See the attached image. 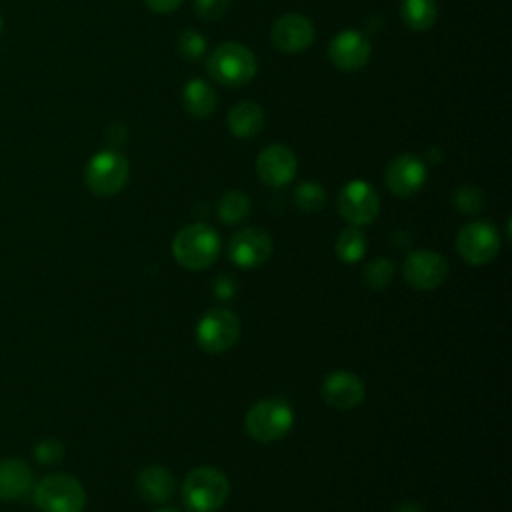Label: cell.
I'll return each instance as SVG.
<instances>
[{"instance_id":"cell-1","label":"cell","mask_w":512,"mask_h":512,"mask_svg":"<svg viewBox=\"0 0 512 512\" xmlns=\"http://www.w3.org/2000/svg\"><path fill=\"white\" fill-rule=\"evenodd\" d=\"M220 254L218 232L202 222L184 226L172 240L174 260L188 270H204L216 262Z\"/></svg>"},{"instance_id":"cell-2","label":"cell","mask_w":512,"mask_h":512,"mask_svg":"<svg viewBox=\"0 0 512 512\" xmlns=\"http://www.w3.org/2000/svg\"><path fill=\"white\" fill-rule=\"evenodd\" d=\"M230 494L228 478L212 468L200 466L188 472L182 484V498L194 512H214L222 508Z\"/></svg>"},{"instance_id":"cell-3","label":"cell","mask_w":512,"mask_h":512,"mask_svg":"<svg viewBox=\"0 0 512 512\" xmlns=\"http://www.w3.org/2000/svg\"><path fill=\"white\" fill-rule=\"evenodd\" d=\"M206 70L224 86H242L256 74V56L244 44L224 42L208 56Z\"/></svg>"},{"instance_id":"cell-4","label":"cell","mask_w":512,"mask_h":512,"mask_svg":"<svg viewBox=\"0 0 512 512\" xmlns=\"http://www.w3.org/2000/svg\"><path fill=\"white\" fill-rule=\"evenodd\" d=\"M294 424L292 406L282 398H266L256 402L246 418L244 428L258 442H276L290 432Z\"/></svg>"},{"instance_id":"cell-5","label":"cell","mask_w":512,"mask_h":512,"mask_svg":"<svg viewBox=\"0 0 512 512\" xmlns=\"http://www.w3.org/2000/svg\"><path fill=\"white\" fill-rule=\"evenodd\" d=\"M32 498L40 512H82L86 506V492L70 474L44 476L34 486Z\"/></svg>"},{"instance_id":"cell-6","label":"cell","mask_w":512,"mask_h":512,"mask_svg":"<svg viewBox=\"0 0 512 512\" xmlns=\"http://www.w3.org/2000/svg\"><path fill=\"white\" fill-rule=\"evenodd\" d=\"M130 164L116 150H100L90 158L84 170L86 186L98 196H112L128 182Z\"/></svg>"},{"instance_id":"cell-7","label":"cell","mask_w":512,"mask_h":512,"mask_svg":"<svg viewBox=\"0 0 512 512\" xmlns=\"http://www.w3.org/2000/svg\"><path fill=\"white\" fill-rule=\"evenodd\" d=\"M240 336V320L228 308L208 310L196 326V342L210 354L226 352Z\"/></svg>"},{"instance_id":"cell-8","label":"cell","mask_w":512,"mask_h":512,"mask_svg":"<svg viewBox=\"0 0 512 512\" xmlns=\"http://www.w3.org/2000/svg\"><path fill=\"white\" fill-rule=\"evenodd\" d=\"M338 212L350 226L370 224L380 212L378 192L366 180H352L338 194Z\"/></svg>"},{"instance_id":"cell-9","label":"cell","mask_w":512,"mask_h":512,"mask_svg":"<svg viewBox=\"0 0 512 512\" xmlns=\"http://www.w3.org/2000/svg\"><path fill=\"white\" fill-rule=\"evenodd\" d=\"M458 254L472 266H480L496 258L500 250L498 230L484 220L470 222L460 228L456 238Z\"/></svg>"},{"instance_id":"cell-10","label":"cell","mask_w":512,"mask_h":512,"mask_svg":"<svg viewBox=\"0 0 512 512\" xmlns=\"http://www.w3.org/2000/svg\"><path fill=\"white\" fill-rule=\"evenodd\" d=\"M448 262L430 250H416L404 262V278L416 290H434L448 278Z\"/></svg>"},{"instance_id":"cell-11","label":"cell","mask_w":512,"mask_h":512,"mask_svg":"<svg viewBox=\"0 0 512 512\" xmlns=\"http://www.w3.org/2000/svg\"><path fill=\"white\" fill-rule=\"evenodd\" d=\"M272 254V238L262 228H244L230 238L228 256L240 268L262 266Z\"/></svg>"},{"instance_id":"cell-12","label":"cell","mask_w":512,"mask_h":512,"mask_svg":"<svg viewBox=\"0 0 512 512\" xmlns=\"http://www.w3.org/2000/svg\"><path fill=\"white\" fill-rule=\"evenodd\" d=\"M328 54L336 68L354 72L366 66L370 58V42L360 30H342L330 40Z\"/></svg>"},{"instance_id":"cell-13","label":"cell","mask_w":512,"mask_h":512,"mask_svg":"<svg viewBox=\"0 0 512 512\" xmlns=\"http://www.w3.org/2000/svg\"><path fill=\"white\" fill-rule=\"evenodd\" d=\"M296 156L282 144L266 146L256 158V172L268 186H286L296 176Z\"/></svg>"},{"instance_id":"cell-14","label":"cell","mask_w":512,"mask_h":512,"mask_svg":"<svg viewBox=\"0 0 512 512\" xmlns=\"http://www.w3.org/2000/svg\"><path fill=\"white\" fill-rule=\"evenodd\" d=\"M426 180V166L414 154L396 156L386 168V184L394 196L408 198L416 194Z\"/></svg>"},{"instance_id":"cell-15","label":"cell","mask_w":512,"mask_h":512,"mask_svg":"<svg viewBox=\"0 0 512 512\" xmlns=\"http://www.w3.org/2000/svg\"><path fill=\"white\" fill-rule=\"evenodd\" d=\"M272 42L282 52H302L314 40V26L302 14H284L272 26Z\"/></svg>"},{"instance_id":"cell-16","label":"cell","mask_w":512,"mask_h":512,"mask_svg":"<svg viewBox=\"0 0 512 512\" xmlns=\"http://www.w3.org/2000/svg\"><path fill=\"white\" fill-rule=\"evenodd\" d=\"M322 398L336 410H352L364 398V384L354 372L336 370L326 376L322 384Z\"/></svg>"},{"instance_id":"cell-17","label":"cell","mask_w":512,"mask_h":512,"mask_svg":"<svg viewBox=\"0 0 512 512\" xmlns=\"http://www.w3.org/2000/svg\"><path fill=\"white\" fill-rule=\"evenodd\" d=\"M32 470L20 458L0 460V498L18 500L32 490Z\"/></svg>"},{"instance_id":"cell-18","label":"cell","mask_w":512,"mask_h":512,"mask_svg":"<svg viewBox=\"0 0 512 512\" xmlns=\"http://www.w3.org/2000/svg\"><path fill=\"white\" fill-rule=\"evenodd\" d=\"M136 486L148 502H166L174 494V478L164 466H146L138 472Z\"/></svg>"},{"instance_id":"cell-19","label":"cell","mask_w":512,"mask_h":512,"mask_svg":"<svg viewBox=\"0 0 512 512\" xmlns=\"http://www.w3.org/2000/svg\"><path fill=\"white\" fill-rule=\"evenodd\" d=\"M264 126V112L254 102H240L228 114V128L238 138H250Z\"/></svg>"},{"instance_id":"cell-20","label":"cell","mask_w":512,"mask_h":512,"mask_svg":"<svg viewBox=\"0 0 512 512\" xmlns=\"http://www.w3.org/2000/svg\"><path fill=\"white\" fill-rule=\"evenodd\" d=\"M182 102H184V108L192 116L204 118V116H210L214 112V108H216V94H214L210 84H206L200 78H194V80H190L184 86Z\"/></svg>"},{"instance_id":"cell-21","label":"cell","mask_w":512,"mask_h":512,"mask_svg":"<svg viewBox=\"0 0 512 512\" xmlns=\"http://www.w3.org/2000/svg\"><path fill=\"white\" fill-rule=\"evenodd\" d=\"M402 20L412 30H428L436 20V2L434 0H402L400 6Z\"/></svg>"},{"instance_id":"cell-22","label":"cell","mask_w":512,"mask_h":512,"mask_svg":"<svg viewBox=\"0 0 512 512\" xmlns=\"http://www.w3.org/2000/svg\"><path fill=\"white\" fill-rule=\"evenodd\" d=\"M366 252V234L358 226L344 228L336 238V254L342 262L354 264L362 260Z\"/></svg>"},{"instance_id":"cell-23","label":"cell","mask_w":512,"mask_h":512,"mask_svg":"<svg viewBox=\"0 0 512 512\" xmlns=\"http://www.w3.org/2000/svg\"><path fill=\"white\" fill-rule=\"evenodd\" d=\"M250 208V198L242 190H230L218 202V216L226 224H238L248 218Z\"/></svg>"},{"instance_id":"cell-24","label":"cell","mask_w":512,"mask_h":512,"mask_svg":"<svg viewBox=\"0 0 512 512\" xmlns=\"http://www.w3.org/2000/svg\"><path fill=\"white\" fill-rule=\"evenodd\" d=\"M294 204L308 214H314L326 204V190L316 182H302L294 190Z\"/></svg>"},{"instance_id":"cell-25","label":"cell","mask_w":512,"mask_h":512,"mask_svg":"<svg viewBox=\"0 0 512 512\" xmlns=\"http://www.w3.org/2000/svg\"><path fill=\"white\" fill-rule=\"evenodd\" d=\"M364 276V284L374 288V290H382L392 282L394 276V264L388 258H374L372 262H368L362 270Z\"/></svg>"},{"instance_id":"cell-26","label":"cell","mask_w":512,"mask_h":512,"mask_svg":"<svg viewBox=\"0 0 512 512\" xmlns=\"http://www.w3.org/2000/svg\"><path fill=\"white\" fill-rule=\"evenodd\" d=\"M454 206L464 214H476L484 206V196L474 186H460L452 196Z\"/></svg>"},{"instance_id":"cell-27","label":"cell","mask_w":512,"mask_h":512,"mask_svg":"<svg viewBox=\"0 0 512 512\" xmlns=\"http://www.w3.org/2000/svg\"><path fill=\"white\" fill-rule=\"evenodd\" d=\"M176 46H178V52L188 58V60H196L200 58L204 52H206V40L200 32L196 30H184L178 40H176Z\"/></svg>"},{"instance_id":"cell-28","label":"cell","mask_w":512,"mask_h":512,"mask_svg":"<svg viewBox=\"0 0 512 512\" xmlns=\"http://www.w3.org/2000/svg\"><path fill=\"white\" fill-rule=\"evenodd\" d=\"M34 456L38 462L42 464H56L62 460L64 456V446L60 444V440L56 438H42L36 446H34Z\"/></svg>"},{"instance_id":"cell-29","label":"cell","mask_w":512,"mask_h":512,"mask_svg":"<svg viewBox=\"0 0 512 512\" xmlns=\"http://www.w3.org/2000/svg\"><path fill=\"white\" fill-rule=\"evenodd\" d=\"M196 12L204 20H218L226 14L230 0H194Z\"/></svg>"},{"instance_id":"cell-30","label":"cell","mask_w":512,"mask_h":512,"mask_svg":"<svg viewBox=\"0 0 512 512\" xmlns=\"http://www.w3.org/2000/svg\"><path fill=\"white\" fill-rule=\"evenodd\" d=\"M234 290H236V284H234V280L230 276H218V280L214 284V292H216L218 298L228 300V298H232Z\"/></svg>"},{"instance_id":"cell-31","label":"cell","mask_w":512,"mask_h":512,"mask_svg":"<svg viewBox=\"0 0 512 512\" xmlns=\"http://www.w3.org/2000/svg\"><path fill=\"white\" fill-rule=\"evenodd\" d=\"M144 4L154 12H172L182 4V0H144Z\"/></svg>"},{"instance_id":"cell-32","label":"cell","mask_w":512,"mask_h":512,"mask_svg":"<svg viewBox=\"0 0 512 512\" xmlns=\"http://www.w3.org/2000/svg\"><path fill=\"white\" fill-rule=\"evenodd\" d=\"M392 512H424L416 502H402Z\"/></svg>"},{"instance_id":"cell-33","label":"cell","mask_w":512,"mask_h":512,"mask_svg":"<svg viewBox=\"0 0 512 512\" xmlns=\"http://www.w3.org/2000/svg\"><path fill=\"white\" fill-rule=\"evenodd\" d=\"M154 512H180V510H174V508H158Z\"/></svg>"},{"instance_id":"cell-34","label":"cell","mask_w":512,"mask_h":512,"mask_svg":"<svg viewBox=\"0 0 512 512\" xmlns=\"http://www.w3.org/2000/svg\"><path fill=\"white\" fill-rule=\"evenodd\" d=\"M2 28H4V22H2V14H0V34H2Z\"/></svg>"}]
</instances>
